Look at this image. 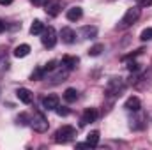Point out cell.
<instances>
[{"label":"cell","instance_id":"obj_21","mask_svg":"<svg viewBox=\"0 0 152 150\" xmlns=\"http://www.w3.org/2000/svg\"><path fill=\"white\" fill-rule=\"evenodd\" d=\"M16 122H18L20 125H27V124H30V117H28L27 113H21V115H18Z\"/></svg>","mask_w":152,"mask_h":150},{"label":"cell","instance_id":"obj_12","mask_svg":"<svg viewBox=\"0 0 152 150\" xmlns=\"http://www.w3.org/2000/svg\"><path fill=\"white\" fill-rule=\"evenodd\" d=\"M80 34H81L85 39H96V36H97V28L87 25V27H83V28L80 30Z\"/></svg>","mask_w":152,"mask_h":150},{"label":"cell","instance_id":"obj_29","mask_svg":"<svg viewBox=\"0 0 152 150\" xmlns=\"http://www.w3.org/2000/svg\"><path fill=\"white\" fill-rule=\"evenodd\" d=\"M12 4V0H0V5H9Z\"/></svg>","mask_w":152,"mask_h":150},{"label":"cell","instance_id":"obj_8","mask_svg":"<svg viewBox=\"0 0 152 150\" xmlns=\"http://www.w3.org/2000/svg\"><path fill=\"white\" fill-rule=\"evenodd\" d=\"M126 110H127V111H133V113H138L140 110H142V103H140V99L134 97V95H131V97L126 101Z\"/></svg>","mask_w":152,"mask_h":150},{"label":"cell","instance_id":"obj_19","mask_svg":"<svg viewBox=\"0 0 152 150\" xmlns=\"http://www.w3.org/2000/svg\"><path fill=\"white\" fill-rule=\"evenodd\" d=\"M9 58H7V55L5 53H0V73H5L7 69H9Z\"/></svg>","mask_w":152,"mask_h":150},{"label":"cell","instance_id":"obj_10","mask_svg":"<svg viewBox=\"0 0 152 150\" xmlns=\"http://www.w3.org/2000/svg\"><path fill=\"white\" fill-rule=\"evenodd\" d=\"M60 37H62V41H64L66 44H73V42H75L76 34H75V30H73V28L64 27V28L60 30Z\"/></svg>","mask_w":152,"mask_h":150},{"label":"cell","instance_id":"obj_24","mask_svg":"<svg viewBox=\"0 0 152 150\" xmlns=\"http://www.w3.org/2000/svg\"><path fill=\"white\" fill-rule=\"evenodd\" d=\"M55 111H57V115H60V117H66V115H69V110H67L66 106H60V104L55 108Z\"/></svg>","mask_w":152,"mask_h":150},{"label":"cell","instance_id":"obj_16","mask_svg":"<svg viewBox=\"0 0 152 150\" xmlns=\"http://www.w3.org/2000/svg\"><path fill=\"white\" fill-rule=\"evenodd\" d=\"M42 30H44L42 21H41V20H36V21L32 23V27H30V34H32V36H39V34H42Z\"/></svg>","mask_w":152,"mask_h":150},{"label":"cell","instance_id":"obj_27","mask_svg":"<svg viewBox=\"0 0 152 150\" xmlns=\"http://www.w3.org/2000/svg\"><path fill=\"white\" fill-rule=\"evenodd\" d=\"M30 2H32L34 5H37V7H42V5H46L50 0H30Z\"/></svg>","mask_w":152,"mask_h":150},{"label":"cell","instance_id":"obj_11","mask_svg":"<svg viewBox=\"0 0 152 150\" xmlns=\"http://www.w3.org/2000/svg\"><path fill=\"white\" fill-rule=\"evenodd\" d=\"M78 64H80V58H78V57H64V58H62V66H64L66 69H69V71L76 69Z\"/></svg>","mask_w":152,"mask_h":150},{"label":"cell","instance_id":"obj_3","mask_svg":"<svg viewBox=\"0 0 152 150\" xmlns=\"http://www.w3.org/2000/svg\"><path fill=\"white\" fill-rule=\"evenodd\" d=\"M75 136H76V129L73 125H62L55 133V141L57 143H69Z\"/></svg>","mask_w":152,"mask_h":150},{"label":"cell","instance_id":"obj_23","mask_svg":"<svg viewBox=\"0 0 152 150\" xmlns=\"http://www.w3.org/2000/svg\"><path fill=\"white\" fill-rule=\"evenodd\" d=\"M140 39H142V41H151L152 39V27L151 28H145V30L140 34Z\"/></svg>","mask_w":152,"mask_h":150},{"label":"cell","instance_id":"obj_26","mask_svg":"<svg viewBox=\"0 0 152 150\" xmlns=\"http://www.w3.org/2000/svg\"><path fill=\"white\" fill-rule=\"evenodd\" d=\"M136 4H138V7H149V5H152V0H136Z\"/></svg>","mask_w":152,"mask_h":150},{"label":"cell","instance_id":"obj_5","mask_svg":"<svg viewBox=\"0 0 152 150\" xmlns=\"http://www.w3.org/2000/svg\"><path fill=\"white\" fill-rule=\"evenodd\" d=\"M57 32H55V28L53 27H48V28H44L42 30V34H41V42H42V46L44 48H53L55 44H57Z\"/></svg>","mask_w":152,"mask_h":150},{"label":"cell","instance_id":"obj_15","mask_svg":"<svg viewBox=\"0 0 152 150\" xmlns=\"http://www.w3.org/2000/svg\"><path fill=\"white\" fill-rule=\"evenodd\" d=\"M46 12L50 16H57L60 12V2H48L46 4Z\"/></svg>","mask_w":152,"mask_h":150},{"label":"cell","instance_id":"obj_9","mask_svg":"<svg viewBox=\"0 0 152 150\" xmlns=\"http://www.w3.org/2000/svg\"><path fill=\"white\" fill-rule=\"evenodd\" d=\"M16 97L23 103V104H30L32 103V92L28 88H18L16 90Z\"/></svg>","mask_w":152,"mask_h":150},{"label":"cell","instance_id":"obj_20","mask_svg":"<svg viewBox=\"0 0 152 150\" xmlns=\"http://www.w3.org/2000/svg\"><path fill=\"white\" fill-rule=\"evenodd\" d=\"M104 50V46L103 44H94L90 50H88V55L90 57H97V55H101V51Z\"/></svg>","mask_w":152,"mask_h":150},{"label":"cell","instance_id":"obj_2","mask_svg":"<svg viewBox=\"0 0 152 150\" xmlns=\"http://www.w3.org/2000/svg\"><path fill=\"white\" fill-rule=\"evenodd\" d=\"M30 127H32L36 133H46L48 127H50L48 118H46L41 111H34V115L30 117Z\"/></svg>","mask_w":152,"mask_h":150},{"label":"cell","instance_id":"obj_22","mask_svg":"<svg viewBox=\"0 0 152 150\" xmlns=\"http://www.w3.org/2000/svg\"><path fill=\"white\" fill-rule=\"evenodd\" d=\"M42 78H44V69H36V71L32 73V76H30L32 81H39V79H42Z\"/></svg>","mask_w":152,"mask_h":150},{"label":"cell","instance_id":"obj_1","mask_svg":"<svg viewBox=\"0 0 152 150\" xmlns=\"http://www.w3.org/2000/svg\"><path fill=\"white\" fill-rule=\"evenodd\" d=\"M138 18H140V9L138 7H131V9H127L126 11V14L122 16V20H120V23H118V28H129V27H133L136 21H138Z\"/></svg>","mask_w":152,"mask_h":150},{"label":"cell","instance_id":"obj_7","mask_svg":"<svg viewBox=\"0 0 152 150\" xmlns=\"http://www.w3.org/2000/svg\"><path fill=\"white\" fill-rule=\"evenodd\" d=\"M96 118H97V111L94 108H87L83 111V115H81V125L92 124V122H96Z\"/></svg>","mask_w":152,"mask_h":150},{"label":"cell","instance_id":"obj_6","mask_svg":"<svg viewBox=\"0 0 152 150\" xmlns=\"http://www.w3.org/2000/svg\"><path fill=\"white\" fill-rule=\"evenodd\" d=\"M58 103H60V99H58V95H55V94H50V95H46V97L42 99V106H44L46 110H55V108L58 106Z\"/></svg>","mask_w":152,"mask_h":150},{"label":"cell","instance_id":"obj_14","mask_svg":"<svg viewBox=\"0 0 152 150\" xmlns=\"http://www.w3.org/2000/svg\"><path fill=\"white\" fill-rule=\"evenodd\" d=\"M28 53H30V46L28 44H20V46L14 48V57H18V58H23Z\"/></svg>","mask_w":152,"mask_h":150},{"label":"cell","instance_id":"obj_17","mask_svg":"<svg viewBox=\"0 0 152 150\" xmlns=\"http://www.w3.org/2000/svg\"><path fill=\"white\" fill-rule=\"evenodd\" d=\"M64 99H66L67 103H75L76 99H78V90H76V88H67V90L64 92Z\"/></svg>","mask_w":152,"mask_h":150},{"label":"cell","instance_id":"obj_25","mask_svg":"<svg viewBox=\"0 0 152 150\" xmlns=\"http://www.w3.org/2000/svg\"><path fill=\"white\" fill-rule=\"evenodd\" d=\"M127 69H129L131 73H136V71L140 69V64H136V62H129V64H127Z\"/></svg>","mask_w":152,"mask_h":150},{"label":"cell","instance_id":"obj_18","mask_svg":"<svg viewBox=\"0 0 152 150\" xmlns=\"http://www.w3.org/2000/svg\"><path fill=\"white\" fill-rule=\"evenodd\" d=\"M87 143H88L90 147H97V143H99V133H97V131L88 133V136H87Z\"/></svg>","mask_w":152,"mask_h":150},{"label":"cell","instance_id":"obj_13","mask_svg":"<svg viewBox=\"0 0 152 150\" xmlns=\"http://www.w3.org/2000/svg\"><path fill=\"white\" fill-rule=\"evenodd\" d=\"M81 16H83L81 7H71V9L67 11V20H69V21H78Z\"/></svg>","mask_w":152,"mask_h":150},{"label":"cell","instance_id":"obj_30","mask_svg":"<svg viewBox=\"0 0 152 150\" xmlns=\"http://www.w3.org/2000/svg\"><path fill=\"white\" fill-rule=\"evenodd\" d=\"M4 30H5V21L0 20V32H4Z\"/></svg>","mask_w":152,"mask_h":150},{"label":"cell","instance_id":"obj_4","mask_svg":"<svg viewBox=\"0 0 152 150\" xmlns=\"http://www.w3.org/2000/svg\"><path fill=\"white\" fill-rule=\"evenodd\" d=\"M124 87H126V83H124L122 78H112V79H108V83H106V94H108L110 97H118V95L122 94Z\"/></svg>","mask_w":152,"mask_h":150},{"label":"cell","instance_id":"obj_28","mask_svg":"<svg viewBox=\"0 0 152 150\" xmlns=\"http://www.w3.org/2000/svg\"><path fill=\"white\" fill-rule=\"evenodd\" d=\"M76 149H92L88 143H76Z\"/></svg>","mask_w":152,"mask_h":150}]
</instances>
